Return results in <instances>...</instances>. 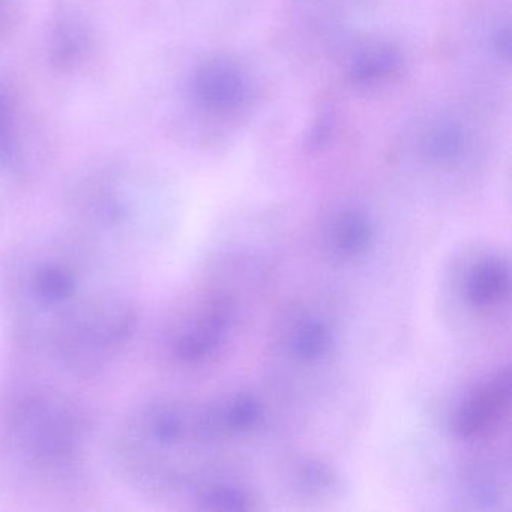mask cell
I'll use <instances>...</instances> for the list:
<instances>
[{
    "instance_id": "13",
    "label": "cell",
    "mask_w": 512,
    "mask_h": 512,
    "mask_svg": "<svg viewBox=\"0 0 512 512\" xmlns=\"http://www.w3.org/2000/svg\"><path fill=\"white\" fill-rule=\"evenodd\" d=\"M197 500L209 509H248L250 497L230 485H203L197 491Z\"/></svg>"
},
{
    "instance_id": "12",
    "label": "cell",
    "mask_w": 512,
    "mask_h": 512,
    "mask_svg": "<svg viewBox=\"0 0 512 512\" xmlns=\"http://www.w3.org/2000/svg\"><path fill=\"white\" fill-rule=\"evenodd\" d=\"M292 344L299 358L314 361L328 352L331 346V332L322 322L310 320L296 329Z\"/></svg>"
},
{
    "instance_id": "3",
    "label": "cell",
    "mask_w": 512,
    "mask_h": 512,
    "mask_svg": "<svg viewBox=\"0 0 512 512\" xmlns=\"http://www.w3.org/2000/svg\"><path fill=\"white\" fill-rule=\"evenodd\" d=\"M67 230L107 262L127 269L155 248L163 221L148 187L137 179L104 176L76 194Z\"/></svg>"
},
{
    "instance_id": "8",
    "label": "cell",
    "mask_w": 512,
    "mask_h": 512,
    "mask_svg": "<svg viewBox=\"0 0 512 512\" xmlns=\"http://www.w3.org/2000/svg\"><path fill=\"white\" fill-rule=\"evenodd\" d=\"M260 418H262V407L247 395H239L232 400L224 401L208 415H202L203 427L208 436L214 431L245 433L256 427Z\"/></svg>"
},
{
    "instance_id": "9",
    "label": "cell",
    "mask_w": 512,
    "mask_h": 512,
    "mask_svg": "<svg viewBox=\"0 0 512 512\" xmlns=\"http://www.w3.org/2000/svg\"><path fill=\"white\" fill-rule=\"evenodd\" d=\"M371 235H373V230H371L365 215L359 214V212H344L332 224L329 239H331V247L334 248L335 253L340 256L352 257L367 250Z\"/></svg>"
},
{
    "instance_id": "14",
    "label": "cell",
    "mask_w": 512,
    "mask_h": 512,
    "mask_svg": "<svg viewBox=\"0 0 512 512\" xmlns=\"http://www.w3.org/2000/svg\"><path fill=\"white\" fill-rule=\"evenodd\" d=\"M494 47H496L499 55L503 58H509V50H511V38H509V29H500L494 37Z\"/></svg>"
},
{
    "instance_id": "11",
    "label": "cell",
    "mask_w": 512,
    "mask_h": 512,
    "mask_svg": "<svg viewBox=\"0 0 512 512\" xmlns=\"http://www.w3.org/2000/svg\"><path fill=\"white\" fill-rule=\"evenodd\" d=\"M464 134L460 125L440 122L428 131L424 148L428 157L437 161H452L463 152Z\"/></svg>"
},
{
    "instance_id": "6",
    "label": "cell",
    "mask_w": 512,
    "mask_h": 512,
    "mask_svg": "<svg viewBox=\"0 0 512 512\" xmlns=\"http://www.w3.org/2000/svg\"><path fill=\"white\" fill-rule=\"evenodd\" d=\"M194 91L208 109H233L244 98V77L232 62L215 59L200 68L194 80Z\"/></svg>"
},
{
    "instance_id": "5",
    "label": "cell",
    "mask_w": 512,
    "mask_h": 512,
    "mask_svg": "<svg viewBox=\"0 0 512 512\" xmlns=\"http://www.w3.org/2000/svg\"><path fill=\"white\" fill-rule=\"evenodd\" d=\"M511 380L509 371L500 374L490 385L479 389L457 415V431L464 439L481 437L499 425L509 409Z\"/></svg>"
},
{
    "instance_id": "10",
    "label": "cell",
    "mask_w": 512,
    "mask_h": 512,
    "mask_svg": "<svg viewBox=\"0 0 512 512\" xmlns=\"http://www.w3.org/2000/svg\"><path fill=\"white\" fill-rule=\"evenodd\" d=\"M401 65L400 53L392 47H376L362 53L349 71L350 82L364 83L376 82L397 73Z\"/></svg>"
},
{
    "instance_id": "1",
    "label": "cell",
    "mask_w": 512,
    "mask_h": 512,
    "mask_svg": "<svg viewBox=\"0 0 512 512\" xmlns=\"http://www.w3.org/2000/svg\"><path fill=\"white\" fill-rule=\"evenodd\" d=\"M122 274L68 230L14 244L0 260V307L17 346L73 377L106 370L139 323Z\"/></svg>"
},
{
    "instance_id": "4",
    "label": "cell",
    "mask_w": 512,
    "mask_h": 512,
    "mask_svg": "<svg viewBox=\"0 0 512 512\" xmlns=\"http://www.w3.org/2000/svg\"><path fill=\"white\" fill-rule=\"evenodd\" d=\"M172 319L161 337V350L173 364L197 367L217 353L232 319L227 296L211 293Z\"/></svg>"
},
{
    "instance_id": "7",
    "label": "cell",
    "mask_w": 512,
    "mask_h": 512,
    "mask_svg": "<svg viewBox=\"0 0 512 512\" xmlns=\"http://www.w3.org/2000/svg\"><path fill=\"white\" fill-rule=\"evenodd\" d=\"M509 269L502 260L479 263L467 281V298L478 307H493L508 298Z\"/></svg>"
},
{
    "instance_id": "2",
    "label": "cell",
    "mask_w": 512,
    "mask_h": 512,
    "mask_svg": "<svg viewBox=\"0 0 512 512\" xmlns=\"http://www.w3.org/2000/svg\"><path fill=\"white\" fill-rule=\"evenodd\" d=\"M92 425L70 394L44 383L0 398V479L26 500L62 506L91 493Z\"/></svg>"
}]
</instances>
